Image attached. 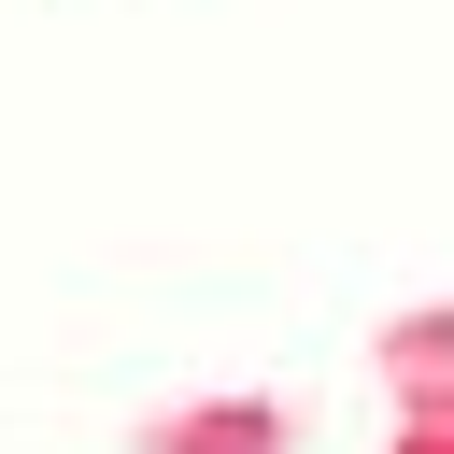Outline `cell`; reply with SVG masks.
Segmentation results:
<instances>
[{
    "label": "cell",
    "mask_w": 454,
    "mask_h": 454,
    "mask_svg": "<svg viewBox=\"0 0 454 454\" xmlns=\"http://www.w3.org/2000/svg\"><path fill=\"white\" fill-rule=\"evenodd\" d=\"M298 397H255V383H213V397H156L128 411V454H298Z\"/></svg>",
    "instance_id": "obj_1"
},
{
    "label": "cell",
    "mask_w": 454,
    "mask_h": 454,
    "mask_svg": "<svg viewBox=\"0 0 454 454\" xmlns=\"http://www.w3.org/2000/svg\"><path fill=\"white\" fill-rule=\"evenodd\" d=\"M369 355H383V383H397V397L454 383V298H411V312H397V326H383Z\"/></svg>",
    "instance_id": "obj_2"
},
{
    "label": "cell",
    "mask_w": 454,
    "mask_h": 454,
    "mask_svg": "<svg viewBox=\"0 0 454 454\" xmlns=\"http://www.w3.org/2000/svg\"><path fill=\"white\" fill-rule=\"evenodd\" d=\"M397 454H454V440H426V426H397Z\"/></svg>",
    "instance_id": "obj_3"
}]
</instances>
